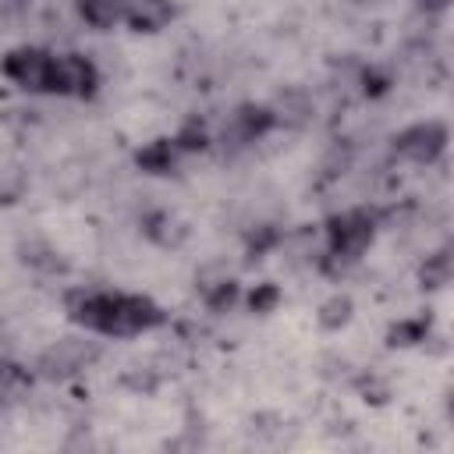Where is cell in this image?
Here are the masks:
<instances>
[{"label": "cell", "instance_id": "6da1fadb", "mask_svg": "<svg viewBox=\"0 0 454 454\" xmlns=\"http://www.w3.org/2000/svg\"><path fill=\"white\" fill-rule=\"evenodd\" d=\"M67 316L103 337H135L156 330L167 312L145 294H121V291H74L67 294Z\"/></svg>", "mask_w": 454, "mask_h": 454}, {"label": "cell", "instance_id": "7a4b0ae2", "mask_svg": "<svg viewBox=\"0 0 454 454\" xmlns=\"http://www.w3.org/2000/svg\"><path fill=\"white\" fill-rule=\"evenodd\" d=\"M380 216L369 206H355L344 213H333L326 220V270H344L348 262H358L362 252L376 238Z\"/></svg>", "mask_w": 454, "mask_h": 454}, {"label": "cell", "instance_id": "3957f363", "mask_svg": "<svg viewBox=\"0 0 454 454\" xmlns=\"http://www.w3.org/2000/svg\"><path fill=\"white\" fill-rule=\"evenodd\" d=\"M0 71L21 85L25 92H50V78H53V53L39 50V46H18L11 53H4Z\"/></svg>", "mask_w": 454, "mask_h": 454}, {"label": "cell", "instance_id": "277c9868", "mask_svg": "<svg viewBox=\"0 0 454 454\" xmlns=\"http://www.w3.org/2000/svg\"><path fill=\"white\" fill-rule=\"evenodd\" d=\"M394 156L408 160V163H436L447 149V124L443 121H419L408 124L404 131L394 135L390 142Z\"/></svg>", "mask_w": 454, "mask_h": 454}, {"label": "cell", "instance_id": "5b68a950", "mask_svg": "<svg viewBox=\"0 0 454 454\" xmlns=\"http://www.w3.org/2000/svg\"><path fill=\"white\" fill-rule=\"evenodd\" d=\"M96 89H99V71L89 57H82V53H57L53 57V78H50L53 96L92 99Z\"/></svg>", "mask_w": 454, "mask_h": 454}, {"label": "cell", "instance_id": "8992f818", "mask_svg": "<svg viewBox=\"0 0 454 454\" xmlns=\"http://www.w3.org/2000/svg\"><path fill=\"white\" fill-rule=\"evenodd\" d=\"M96 358H99V348H96L92 340L64 337V340H57L53 348H46V351L39 355L35 369H39V376H46V380H64V376H74L78 369H85V365L96 362Z\"/></svg>", "mask_w": 454, "mask_h": 454}, {"label": "cell", "instance_id": "52a82bcc", "mask_svg": "<svg viewBox=\"0 0 454 454\" xmlns=\"http://www.w3.org/2000/svg\"><path fill=\"white\" fill-rule=\"evenodd\" d=\"M277 124H280V121H277V110H273V106L241 103V106L231 114L227 128H223V142H231L234 149H241V145L262 138V135H266L270 128H277Z\"/></svg>", "mask_w": 454, "mask_h": 454}, {"label": "cell", "instance_id": "ba28073f", "mask_svg": "<svg viewBox=\"0 0 454 454\" xmlns=\"http://www.w3.org/2000/svg\"><path fill=\"white\" fill-rule=\"evenodd\" d=\"M177 7L170 0H128L124 21L131 25V32H160L174 21Z\"/></svg>", "mask_w": 454, "mask_h": 454}, {"label": "cell", "instance_id": "9c48e42d", "mask_svg": "<svg viewBox=\"0 0 454 454\" xmlns=\"http://www.w3.org/2000/svg\"><path fill=\"white\" fill-rule=\"evenodd\" d=\"M177 156H181V149L174 138H153L149 145H142L135 153V163L145 174H170L177 167Z\"/></svg>", "mask_w": 454, "mask_h": 454}, {"label": "cell", "instance_id": "30bf717a", "mask_svg": "<svg viewBox=\"0 0 454 454\" xmlns=\"http://www.w3.org/2000/svg\"><path fill=\"white\" fill-rule=\"evenodd\" d=\"M124 11L128 0H78V14L92 28H114L117 21H124Z\"/></svg>", "mask_w": 454, "mask_h": 454}, {"label": "cell", "instance_id": "8fae6325", "mask_svg": "<svg viewBox=\"0 0 454 454\" xmlns=\"http://www.w3.org/2000/svg\"><path fill=\"white\" fill-rule=\"evenodd\" d=\"M426 333H429V319L426 316H419V319H397L387 330V344L390 348H408V344L426 340Z\"/></svg>", "mask_w": 454, "mask_h": 454}, {"label": "cell", "instance_id": "7c38bea8", "mask_svg": "<svg viewBox=\"0 0 454 454\" xmlns=\"http://www.w3.org/2000/svg\"><path fill=\"white\" fill-rule=\"evenodd\" d=\"M450 280V252L447 248H440V252H433L426 262H422V270H419V284L422 287H443Z\"/></svg>", "mask_w": 454, "mask_h": 454}, {"label": "cell", "instance_id": "4fadbf2b", "mask_svg": "<svg viewBox=\"0 0 454 454\" xmlns=\"http://www.w3.org/2000/svg\"><path fill=\"white\" fill-rule=\"evenodd\" d=\"M351 298L348 294H333V298H326L323 305H319V326L323 330H340L348 319H351Z\"/></svg>", "mask_w": 454, "mask_h": 454}, {"label": "cell", "instance_id": "5bb4252c", "mask_svg": "<svg viewBox=\"0 0 454 454\" xmlns=\"http://www.w3.org/2000/svg\"><path fill=\"white\" fill-rule=\"evenodd\" d=\"M174 142H177V149H181V153H199V149H206V145H209L206 124H202L199 117L184 121V124H181V131L174 135Z\"/></svg>", "mask_w": 454, "mask_h": 454}, {"label": "cell", "instance_id": "9a60e30c", "mask_svg": "<svg viewBox=\"0 0 454 454\" xmlns=\"http://www.w3.org/2000/svg\"><path fill=\"white\" fill-rule=\"evenodd\" d=\"M234 298H238V284H234V280H216V284L206 291V305H209L213 312L231 309V305H234Z\"/></svg>", "mask_w": 454, "mask_h": 454}, {"label": "cell", "instance_id": "2e32d148", "mask_svg": "<svg viewBox=\"0 0 454 454\" xmlns=\"http://www.w3.org/2000/svg\"><path fill=\"white\" fill-rule=\"evenodd\" d=\"M277 301H280V287H277V284H259V287L248 294V309H252V312H270Z\"/></svg>", "mask_w": 454, "mask_h": 454}, {"label": "cell", "instance_id": "e0dca14e", "mask_svg": "<svg viewBox=\"0 0 454 454\" xmlns=\"http://www.w3.org/2000/svg\"><path fill=\"white\" fill-rule=\"evenodd\" d=\"M277 241H280V234H277L273 227H262L259 234H252V238H248V255H252V259H259V255H262L266 248H273Z\"/></svg>", "mask_w": 454, "mask_h": 454}, {"label": "cell", "instance_id": "ac0fdd59", "mask_svg": "<svg viewBox=\"0 0 454 454\" xmlns=\"http://www.w3.org/2000/svg\"><path fill=\"white\" fill-rule=\"evenodd\" d=\"M7 387H28V372L14 362H0V390Z\"/></svg>", "mask_w": 454, "mask_h": 454}, {"label": "cell", "instance_id": "d6986e66", "mask_svg": "<svg viewBox=\"0 0 454 454\" xmlns=\"http://www.w3.org/2000/svg\"><path fill=\"white\" fill-rule=\"evenodd\" d=\"M415 4H419L422 11H433V14H436V11H443L450 0H415Z\"/></svg>", "mask_w": 454, "mask_h": 454}]
</instances>
